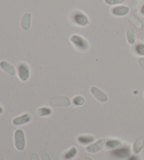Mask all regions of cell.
Segmentation results:
<instances>
[{"label": "cell", "instance_id": "6da1fadb", "mask_svg": "<svg viewBox=\"0 0 144 160\" xmlns=\"http://www.w3.org/2000/svg\"><path fill=\"white\" fill-rule=\"evenodd\" d=\"M111 155L117 159H127L131 155L130 146L127 144H123L120 147L112 150L111 152Z\"/></svg>", "mask_w": 144, "mask_h": 160}, {"label": "cell", "instance_id": "7a4b0ae2", "mask_svg": "<svg viewBox=\"0 0 144 160\" xmlns=\"http://www.w3.org/2000/svg\"><path fill=\"white\" fill-rule=\"evenodd\" d=\"M70 18L73 23L79 25V26L85 27L89 24V20L88 17L81 11L76 10L73 11Z\"/></svg>", "mask_w": 144, "mask_h": 160}, {"label": "cell", "instance_id": "3957f363", "mask_svg": "<svg viewBox=\"0 0 144 160\" xmlns=\"http://www.w3.org/2000/svg\"><path fill=\"white\" fill-rule=\"evenodd\" d=\"M70 39L72 44L79 51L85 52V51H86L89 49V43L83 37L78 35H73L70 37Z\"/></svg>", "mask_w": 144, "mask_h": 160}, {"label": "cell", "instance_id": "277c9868", "mask_svg": "<svg viewBox=\"0 0 144 160\" xmlns=\"http://www.w3.org/2000/svg\"><path fill=\"white\" fill-rule=\"evenodd\" d=\"M14 143L16 149L22 151L25 147V137L24 131L22 129H17L14 133Z\"/></svg>", "mask_w": 144, "mask_h": 160}, {"label": "cell", "instance_id": "5b68a950", "mask_svg": "<svg viewBox=\"0 0 144 160\" xmlns=\"http://www.w3.org/2000/svg\"><path fill=\"white\" fill-rule=\"evenodd\" d=\"M49 102L51 106L55 107H68L71 103L70 98L66 96L53 97L49 100Z\"/></svg>", "mask_w": 144, "mask_h": 160}, {"label": "cell", "instance_id": "8992f818", "mask_svg": "<svg viewBox=\"0 0 144 160\" xmlns=\"http://www.w3.org/2000/svg\"><path fill=\"white\" fill-rule=\"evenodd\" d=\"M18 75L21 81H27L30 75V69L28 64L25 62H21L18 65Z\"/></svg>", "mask_w": 144, "mask_h": 160}, {"label": "cell", "instance_id": "52a82bcc", "mask_svg": "<svg viewBox=\"0 0 144 160\" xmlns=\"http://www.w3.org/2000/svg\"><path fill=\"white\" fill-rule=\"evenodd\" d=\"M105 140L104 138L99 139L97 141L88 145L87 147L86 148V150L90 153H96L103 149V147L105 146Z\"/></svg>", "mask_w": 144, "mask_h": 160}, {"label": "cell", "instance_id": "ba28073f", "mask_svg": "<svg viewBox=\"0 0 144 160\" xmlns=\"http://www.w3.org/2000/svg\"><path fill=\"white\" fill-rule=\"evenodd\" d=\"M90 91L92 95H93L99 101L101 102H105L108 101V96L106 95V93L103 92L102 90H100V88L98 87H91Z\"/></svg>", "mask_w": 144, "mask_h": 160}, {"label": "cell", "instance_id": "9c48e42d", "mask_svg": "<svg viewBox=\"0 0 144 160\" xmlns=\"http://www.w3.org/2000/svg\"><path fill=\"white\" fill-rule=\"evenodd\" d=\"M32 116L30 115V114L25 113L23 115H21L17 117L16 118H14L12 121V124L14 126H21L30 122Z\"/></svg>", "mask_w": 144, "mask_h": 160}, {"label": "cell", "instance_id": "30bf717a", "mask_svg": "<svg viewBox=\"0 0 144 160\" xmlns=\"http://www.w3.org/2000/svg\"><path fill=\"white\" fill-rule=\"evenodd\" d=\"M129 8L126 6H118L111 9V13L115 16H124L127 15Z\"/></svg>", "mask_w": 144, "mask_h": 160}, {"label": "cell", "instance_id": "8fae6325", "mask_svg": "<svg viewBox=\"0 0 144 160\" xmlns=\"http://www.w3.org/2000/svg\"><path fill=\"white\" fill-rule=\"evenodd\" d=\"M95 137L91 135H80L77 136V141L82 145H89L95 141Z\"/></svg>", "mask_w": 144, "mask_h": 160}, {"label": "cell", "instance_id": "7c38bea8", "mask_svg": "<svg viewBox=\"0 0 144 160\" xmlns=\"http://www.w3.org/2000/svg\"><path fill=\"white\" fill-rule=\"evenodd\" d=\"M0 68H1L3 70L5 71L6 72L9 74L10 75L14 76L16 74L15 68H14L12 65L10 64L9 62L5 61H2L0 62Z\"/></svg>", "mask_w": 144, "mask_h": 160}, {"label": "cell", "instance_id": "4fadbf2b", "mask_svg": "<svg viewBox=\"0 0 144 160\" xmlns=\"http://www.w3.org/2000/svg\"><path fill=\"white\" fill-rule=\"evenodd\" d=\"M122 145V142L118 139L115 138H108L105 141V148L108 150H114L115 148L120 147Z\"/></svg>", "mask_w": 144, "mask_h": 160}, {"label": "cell", "instance_id": "5bb4252c", "mask_svg": "<svg viewBox=\"0 0 144 160\" xmlns=\"http://www.w3.org/2000/svg\"><path fill=\"white\" fill-rule=\"evenodd\" d=\"M78 154V150L77 148L72 147L68 150L63 154V160H73L76 158Z\"/></svg>", "mask_w": 144, "mask_h": 160}, {"label": "cell", "instance_id": "9a60e30c", "mask_svg": "<svg viewBox=\"0 0 144 160\" xmlns=\"http://www.w3.org/2000/svg\"><path fill=\"white\" fill-rule=\"evenodd\" d=\"M143 147H144V138L143 137H139V138H137L134 142L132 149H133L134 152L137 155V154H139L141 152Z\"/></svg>", "mask_w": 144, "mask_h": 160}, {"label": "cell", "instance_id": "2e32d148", "mask_svg": "<svg viewBox=\"0 0 144 160\" xmlns=\"http://www.w3.org/2000/svg\"><path fill=\"white\" fill-rule=\"evenodd\" d=\"M31 17L32 15L30 13H26L23 16L21 20V27L25 31L30 29L31 25Z\"/></svg>", "mask_w": 144, "mask_h": 160}, {"label": "cell", "instance_id": "e0dca14e", "mask_svg": "<svg viewBox=\"0 0 144 160\" xmlns=\"http://www.w3.org/2000/svg\"><path fill=\"white\" fill-rule=\"evenodd\" d=\"M128 19L129 21H130L131 23L134 25V26L136 27L137 29H142V28H143V24L142 21H141V20L137 18V17L135 16V15H133V14H130V15L128 16Z\"/></svg>", "mask_w": 144, "mask_h": 160}, {"label": "cell", "instance_id": "ac0fdd59", "mask_svg": "<svg viewBox=\"0 0 144 160\" xmlns=\"http://www.w3.org/2000/svg\"><path fill=\"white\" fill-rule=\"evenodd\" d=\"M53 111L50 108L42 107L37 111V114L39 117H49L52 115Z\"/></svg>", "mask_w": 144, "mask_h": 160}, {"label": "cell", "instance_id": "d6986e66", "mask_svg": "<svg viewBox=\"0 0 144 160\" xmlns=\"http://www.w3.org/2000/svg\"><path fill=\"white\" fill-rule=\"evenodd\" d=\"M126 39L129 44H134L136 42V36H135V32L133 28H129L126 30Z\"/></svg>", "mask_w": 144, "mask_h": 160}, {"label": "cell", "instance_id": "ffe728a7", "mask_svg": "<svg viewBox=\"0 0 144 160\" xmlns=\"http://www.w3.org/2000/svg\"><path fill=\"white\" fill-rule=\"evenodd\" d=\"M144 0H134L131 4V11L132 12H136L141 7Z\"/></svg>", "mask_w": 144, "mask_h": 160}, {"label": "cell", "instance_id": "44dd1931", "mask_svg": "<svg viewBox=\"0 0 144 160\" xmlns=\"http://www.w3.org/2000/svg\"><path fill=\"white\" fill-rule=\"evenodd\" d=\"M85 99L82 96H77L73 99V103L76 106H81L85 103Z\"/></svg>", "mask_w": 144, "mask_h": 160}, {"label": "cell", "instance_id": "7402d4cb", "mask_svg": "<svg viewBox=\"0 0 144 160\" xmlns=\"http://www.w3.org/2000/svg\"><path fill=\"white\" fill-rule=\"evenodd\" d=\"M135 52L139 56H144V44L143 43H139L135 46Z\"/></svg>", "mask_w": 144, "mask_h": 160}, {"label": "cell", "instance_id": "603a6c76", "mask_svg": "<svg viewBox=\"0 0 144 160\" xmlns=\"http://www.w3.org/2000/svg\"><path fill=\"white\" fill-rule=\"evenodd\" d=\"M104 1L108 5H116L122 4L125 0H104Z\"/></svg>", "mask_w": 144, "mask_h": 160}, {"label": "cell", "instance_id": "cb8c5ba5", "mask_svg": "<svg viewBox=\"0 0 144 160\" xmlns=\"http://www.w3.org/2000/svg\"><path fill=\"white\" fill-rule=\"evenodd\" d=\"M42 160H51L47 152H44L42 155Z\"/></svg>", "mask_w": 144, "mask_h": 160}, {"label": "cell", "instance_id": "d4e9b609", "mask_svg": "<svg viewBox=\"0 0 144 160\" xmlns=\"http://www.w3.org/2000/svg\"><path fill=\"white\" fill-rule=\"evenodd\" d=\"M138 62H139V65L141 66V68L144 70V58L141 57V58H139L138 59Z\"/></svg>", "mask_w": 144, "mask_h": 160}, {"label": "cell", "instance_id": "484cf974", "mask_svg": "<svg viewBox=\"0 0 144 160\" xmlns=\"http://www.w3.org/2000/svg\"><path fill=\"white\" fill-rule=\"evenodd\" d=\"M126 160H141V158L139 156L136 155H136H131L129 158L126 159Z\"/></svg>", "mask_w": 144, "mask_h": 160}, {"label": "cell", "instance_id": "4316f807", "mask_svg": "<svg viewBox=\"0 0 144 160\" xmlns=\"http://www.w3.org/2000/svg\"><path fill=\"white\" fill-rule=\"evenodd\" d=\"M30 160H39V156L36 153H33L30 156Z\"/></svg>", "mask_w": 144, "mask_h": 160}, {"label": "cell", "instance_id": "83f0119b", "mask_svg": "<svg viewBox=\"0 0 144 160\" xmlns=\"http://www.w3.org/2000/svg\"><path fill=\"white\" fill-rule=\"evenodd\" d=\"M139 13L142 16H144V4L142 5L140 11H139Z\"/></svg>", "mask_w": 144, "mask_h": 160}, {"label": "cell", "instance_id": "f1b7e54d", "mask_svg": "<svg viewBox=\"0 0 144 160\" xmlns=\"http://www.w3.org/2000/svg\"><path fill=\"white\" fill-rule=\"evenodd\" d=\"M141 41L144 42V30H143V33H142L141 37Z\"/></svg>", "mask_w": 144, "mask_h": 160}, {"label": "cell", "instance_id": "f546056e", "mask_svg": "<svg viewBox=\"0 0 144 160\" xmlns=\"http://www.w3.org/2000/svg\"><path fill=\"white\" fill-rule=\"evenodd\" d=\"M3 112H4V109H3V108L1 106V105H0V115L2 114Z\"/></svg>", "mask_w": 144, "mask_h": 160}, {"label": "cell", "instance_id": "4dcf8cb0", "mask_svg": "<svg viewBox=\"0 0 144 160\" xmlns=\"http://www.w3.org/2000/svg\"><path fill=\"white\" fill-rule=\"evenodd\" d=\"M84 160H93L91 158H89V157H86V158H85Z\"/></svg>", "mask_w": 144, "mask_h": 160}, {"label": "cell", "instance_id": "1f68e13d", "mask_svg": "<svg viewBox=\"0 0 144 160\" xmlns=\"http://www.w3.org/2000/svg\"><path fill=\"white\" fill-rule=\"evenodd\" d=\"M3 160H4V159H3Z\"/></svg>", "mask_w": 144, "mask_h": 160}]
</instances>
